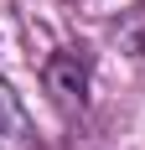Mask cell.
<instances>
[{
	"instance_id": "6da1fadb",
	"label": "cell",
	"mask_w": 145,
	"mask_h": 150,
	"mask_svg": "<svg viewBox=\"0 0 145 150\" xmlns=\"http://www.w3.org/2000/svg\"><path fill=\"white\" fill-rule=\"evenodd\" d=\"M42 83H47V93H52V104L68 109V114L88 104V62L78 57V52H52L47 67H42Z\"/></svg>"
},
{
	"instance_id": "7a4b0ae2",
	"label": "cell",
	"mask_w": 145,
	"mask_h": 150,
	"mask_svg": "<svg viewBox=\"0 0 145 150\" xmlns=\"http://www.w3.org/2000/svg\"><path fill=\"white\" fill-rule=\"evenodd\" d=\"M36 129H31V114L26 104L11 93V83L0 78V150H31Z\"/></svg>"
}]
</instances>
